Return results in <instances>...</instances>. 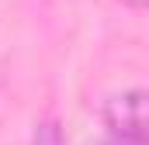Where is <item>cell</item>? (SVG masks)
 I'll return each instance as SVG.
<instances>
[{
    "label": "cell",
    "instance_id": "7a4b0ae2",
    "mask_svg": "<svg viewBox=\"0 0 149 145\" xmlns=\"http://www.w3.org/2000/svg\"><path fill=\"white\" fill-rule=\"evenodd\" d=\"M35 145H66V138H63L56 121H42L35 128Z\"/></svg>",
    "mask_w": 149,
    "mask_h": 145
},
{
    "label": "cell",
    "instance_id": "6da1fadb",
    "mask_svg": "<svg viewBox=\"0 0 149 145\" xmlns=\"http://www.w3.org/2000/svg\"><path fill=\"white\" fill-rule=\"evenodd\" d=\"M90 145H149L146 142V90H125L104 104L101 135Z\"/></svg>",
    "mask_w": 149,
    "mask_h": 145
},
{
    "label": "cell",
    "instance_id": "3957f363",
    "mask_svg": "<svg viewBox=\"0 0 149 145\" xmlns=\"http://www.w3.org/2000/svg\"><path fill=\"white\" fill-rule=\"evenodd\" d=\"M121 3H125V7H132V10H142L149 0H121Z\"/></svg>",
    "mask_w": 149,
    "mask_h": 145
}]
</instances>
